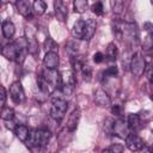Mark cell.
<instances>
[{
	"instance_id": "obj_1",
	"label": "cell",
	"mask_w": 153,
	"mask_h": 153,
	"mask_svg": "<svg viewBox=\"0 0 153 153\" xmlns=\"http://www.w3.org/2000/svg\"><path fill=\"white\" fill-rule=\"evenodd\" d=\"M27 45H29V41L25 37H19L14 42L6 44L2 48L1 54L10 61H17L18 63H22L25 60V56L29 51Z\"/></svg>"
},
{
	"instance_id": "obj_8",
	"label": "cell",
	"mask_w": 153,
	"mask_h": 153,
	"mask_svg": "<svg viewBox=\"0 0 153 153\" xmlns=\"http://www.w3.org/2000/svg\"><path fill=\"white\" fill-rule=\"evenodd\" d=\"M10 96L11 99L16 103V104H20L24 102L25 99V93L23 90V86L19 81H14L12 82V85L10 86Z\"/></svg>"
},
{
	"instance_id": "obj_13",
	"label": "cell",
	"mask_w": 153,
	"mask_h": 153,
	"mask_svg": "<svg viewBox=\"0 0 153 153\" xmlns=\"http://www.w3.org/2000/svg\"><path fill=\"white\" fill-rule=\"evenodd\" d=\"M96 27H97V23L94 19L92 18H88L85 20V30H84V38L85 41H88L91 39V37L94 35L96 32Z\"/></svg>"
},
{
	"instance_id": "obj_30",
	"label": "cell",
	"mask_w": 153,
	"mask_h": 153,
	"mask_svg": "<svg viewBox=\"0 0 153 153\" xmlns=\"http://www.w3.org/2000/svg\"><path fill=\"white\" fill-rule=\"evenodd\" d=\"M104 59H105V55H104L103 53H100V51H98V53H96V54L93 55V61H94L96 63H100V62H103Z\"/></svg>"
},
{
	"instance_id": "obj_6",
	"label": "cell",
	"mask_w": 153,
	"mask_h": 153,
	"mask_svg": "<svg viewBox=\"0 0 153 153\" xmlns=\"http://www.w3.org/2000/svg\"><path fill=\"white\" fill-rule=\"evenodd\" d=\"M114 135L121 137V139H124L130 134V130H129V127L127 124V122L122 118H117L115 121H112V124H111V131Z\"/></svg>"
},
{
	"instance_id": "obj_12",
	"label": "cell",
	"mask_w": 153,
	"mask_h": 153,
	"mask_svg": "<svg viewBox=\"0 0 153 153\" xmlns=\"http://www.w3.org/2000/svg\"><path fill=\"white\" fill-rule=\"evenodd\" d=\"M54 8H55V13H56V17L60 22H65L67 16H68V8H67V5L66 2L61 1V0H57L54 2Z\"/></svg>"
},
{
	"instance_id": "obj_14",
	"label": "cell",
	"mask_w": 153,
	"mask_h": 153,
	"mask_svg": "<svg viewBox=\"0 0 153 153\" xmlns=\"http://www.w3.org/2000/svg\"><path fill=\"white\" fill-rule=\"evenodd\" d=\"M127 124L129 127V130H133L135 133L139 129H141V127H142L141 117L137 114H129L128 115V120H127Z\"/></svg>"
},
{
	"instance_id": "obj_27",
	"label": "cell",
	"mask_w": 153,
	"mask_h": 153,
	"mask_svg": "<svg viewBox=\"0 0 153 153\" xmlns=\"http://www.w3.org/2000/svg\"><path fill=\"white\" fill-rule=\"evenodd\" d=\"M80 73L82 74L84 80H86V81H90V80H91V76H92V69H91L90 66L85 65V66L82 67V69L80 71Z\"/></svg>"
},
{
	"instance_id": "obj_3",
	"label": "cell",
	"mask_w": 153,
	"mask_h": 153,
	"mask_svg": "<svg viewBox=\"0 0 153 153\" xmlns=\"http://www.w3.org/2000/svg\"><path fill=\"white\" fill-rule=\"evenodd\" d=\"M68 109V103L62 99V98H54L51 102V108H50V116L51 118H54L55 121H61L65 115L66 111Z\"/></svg>"
},
{
	"instance_id": "obj_4",
	"label": "cell",
	"mask_w": 153,
	"mask_h": 153,
	"mask_svg": "<svg viewBox=\"0 0 153 153\" xmlns=\"http://www.w3.org/2000/svg\"><path fill=\"white\" fill-rule=\"evenodd\" d=\"M129 67H130L131 74H133L134 76H136V78L141 76L142 74H145L146 67H147V66H146V60H145V57H143L141 54H139V53L134 54L133 57H131V60H130Z\"/></svg>"
},
{
	"instance_id": "obj_10",
	"label": "cell",
	"mask_w": 153,
	"mask_h": 153,
	"mask_svg": "<svg viewBox=\"0 0 153 153\" xmlns=\"http://www.w3.org/2000/svg\"><path fill=\"white\" fill-rule=\"evenodd\" d=\"M94 100L99 106L109 108L111 106V98L103 88H97L94 92Z\"/></svg>"
},
{
	"instance_id": "obj_26",
	"label": "cell",
	"mask_w": 153,
	"mask_h": 153,
	"mask_svg": "<svg viewBox=\"0 0 153 153\" xmlns=\"http://www.w3.org/2000/svg\"><path fill=\"white\" fill-rule=\"evenodd\" d=\"M91 10H92L93 13H96V16H102V14L104 13V7H103V4H102L100 1L94 2V4L92 5Z\"/></svg>"
},
{
	"instance_id": "obj_31",
	"label": "cell",
	"mask_w": 153,
	"mask_h": 153,
	"mask_svg": "<svg viewBox=\"0 0 153 153\" xmlns=\"http://www.w3.org/2000/svg\"><path fill=\"white\" fill-rule=\"evenodd\" d=\"M111 111H112V114H114V115L120 116V114H121V108H120V105H112Z\"/></svg>"
},
{
	"instance_id": "obj_32",
	"label": "cell",
	"mask_w": 153,
	"mask_h": 153,
	"mask_svg": "<svg viewBox=\"0 0 153 153\" xmlns=\"http://www.w3.org/2000/svg\"><path fill=\"white\" fill-rule=\"evenodd\" d=\"M142 153H152V152H151V148L149 147H143L142 148Z\"/></svg>"
},
{
	"instance_id": "obj_33",
	"label": "cell",
	"mask_w": 153,
	"mask_h": 153,
	"mask_svg": "<svg viewBox=\"0 0 153 153\" xmlns=\"http://www.w3.org/2000/svg\"><path fill=\"white\" fill-rule=\"evenodd\" d=\"M1 51H2V47L0 45V53H1Z\"/></svg>"
},
{
	"instance_id": "obj_20",
	"label": "cell",
	"mask_w": 153,
	"mask_h": 153,
	"mask_svg": "<svg viewBox=\"0 0 153 153\" xmlns=\"http://www.w3.org/2000/svg\"><path fill=\"white\" fill-rule=\"evenodd\" d=\"M0 117L5 121H12L14 118V110L10 106H4L0 111Z\"/></svg>"
},
{
	"instance_id": "obj_9",
	"label": "cell",
	"mask_w": 153,
	"mask_h": 153,
	"mask_svg": "<svg viewBox=\"0 0 153 153\" xmlns=\"http://www.w3.org/2000/svg\"><path fill=\"white\" fill-rule=\"evenodd\" d=\"M43 63L48 69H56L60 63V57L57 51H47L43 57Z\"/></svg>"
},
{
	"instance_id": "obj_15",
	"label": "cell",
	"mask_w": 153,
	"mask_h": 153,
	"mask_svg": "<svg viewBox=\"0 0 153 153\" xmlns=\"http://www.w3.org/2000/svg\"><path fill=\"white\" fill-rule=\"evenodd\" d=\"M80 116H81V111L80 109H75L71 115H69V118L67 121V128L69 131H74L78 127V123H79V120H80Z\"/></svg>"
},
{
	"instance_id": "obj_22",
	"label": "cell",
	"mask_w": 153,
	"mask_h": 153,
	"mask_svg": "<svg viewBox=\"0 0 153 153\" xmlns=\"http://www.w3.org/2000/svg\"><path fill=\"white\" fill-rule=\"evenodd\" d=\"M106 57H109L110 61H115L117 57V47L115 43H109L106 48Z\"/></svg>"
},
{
	"instance_id": "obj_16",
	"label": "cell",
	"mask_w": 153,
	"mask_h": 153,
	"mask_svg": "<svg viewBox=\"0 0 153 153\" xmlns=\"http://www.w3.org/2000/svg\"><path fill=\"white\" fill-rule=\"evenodd\" d=\"M84 30H85V20L79 19L74 23L72 27V35L76 39H82L84 38Z\"/></svg>"
},
{
	"instance_id": "obj_18",
	"label": "cell",
	"mask_w": 153,
	"mask_h": 153,
	"mask_svg": "<svg viewBox=\"0 0 153 153\" xmlns=\"http://www.w3.org/2000/svg\"><path fill=\"white\" fill-rule=\"evenodd\" d=\"M14 133H16L17 137H18L20 141L26 142V140H27V137H29L30 130H29V128H27L26 126H24V124H18V126L16 127V129H14Z\"/></svg>"
},
{
	"instance_id": "obj_21",
	"label": "cell",
	"mask_w": 153,
	"mask_h": 153,
	"mask_svg": "<svg viewBox=\"0 0 153 153\" xmlns=\"http://www.w3.org/2000/svg\"><path fill=\"white\" fill-rule=\"evenodd\" d=\"M32 10L35 11L36 14L41 16V14H43V13L45 12V10H47V5H45V2L42 1V0H36V1L32 4Z\"/></svg>"
},
{
	"instance_id": "obj_29",
	"label": "cell",
	"mask_w": 153,
	"mask_h": 153,
	"mask_svg": "<svg viewBox=\"0 0 153 153\" xmlns=\"http://www.w3.org/2000/svg\"><path fill=\"white\" fill-rule=\"evenodd\" d=\"M5 103H6V90L4 86L0 85V109L4 108Z\"/></svg>"
},
{
	"instance_id": "obj_25",
	"label": "cell",
	"mask_w": 153,
	"mask_h": 153,
	"mask_svg": "<svg viewBox=\"0 0 153 153\" xmlns=\"http://www.w3.org/2000/svg\"><path fill=\"white\" fill-rule=\"evenodd\" d=\"M117 74H118V69L116 66H110L103 72L104 78H112V76H116Z\"/></svg>"
},
{
	"instance_id": "obj_19",
	"label": "cell",
	"mask_w": 153,
	"mask_h": 153,
	"mask_svg": "<svg viewBox=\"0 0 153 153\" xmlns=\"http://www.w3.org/2000/svg\"><path fill=\"white\" fill-rule=\"evenodd\" d=\"M37 84H38V87H39V90L42 91V92H44V93H48V94H50L55 88L42 76V75H38L37 76Z\"/></svg>"
},
{
	"instance_id": "obj_28",
	"label": "cell",
	"mask_w": 153,
	"mask_h": 153,
	"mask_svg": "<svg viewBox=\"0 0 153 153\" xmlns=\"http://www.w3.org/2000/svg\"><path fill=\"white\" fill-rule=\"evenodd\" d=\"M102 153H123V146L115 143V145H112L111 147L104 149Z\"/></svg>"
},
{
	"instance_id": "obj_24",
	"label": "cell",
	"mask_w": 153,
	"mask_h": 153,
	"mask_svg": "<svg viewBox=\"0 0 153 153\" xmlns=\"http://www.w3.org/2000/svg\"><path fill=\"white\" fill-rule=\"evenodd\" d=\"M111 7H112V12L115 14H121L124 10V2L122 0H115L111 2Z\"/></svg>"
},
{
	"instance_id": "obj_34",
	"label": "cell",
	"mask_w": 153,
	"mask_h": 153,
	"mask_svg": "<svg viewBox=\"0 0 153 153\" xmlns=\"http://www.w3.org/2000/svg\"><path fill=\"white\" fill-rule=\"evenodd\" d=\"M0 6H1V2H0Z\"/></svg>"
},
{
	"instance_id": "obj_5",
	"label": "cell",
	"mask_w": 153,
	"mask_h": 153,
	"mask_svg": "<svg viewBox=\"0 0 153 153\" xmlns=\"http://www.w3.org/2000/svg\"><path fill=\"white\" fill-rule=\"evenodd\" d=\"M121 36H123L128 42L135 43L139 39V30L135 23H124L121 27Z\"/></svg>"
},
{
	"instance_id": "obj_11",
	"label": "cell",
	"mask_w": 153,
	"mask_h": 153,
	"mask_svg": "<svg viewBox=\"0 0 153 153\" xmlns=\"http://www.w3.org/2000/svg\"><path fill=\"white\" fill-rule=\"evenodd\" d=\"M17 10L26 19L32 17V12H33L32 4L30 1H27V0H19V1H17Z\"/></svg>"
},
{
	"instance_id": "obj_23",
	"label": "cell",
	"mask_w": 153,
	"mask_h": 153,
	"mask_svg": "<svg viewBox=\"0 0 153 153\" xmlns=\"http://www.w3.org/2000/svg\"><path fill=\"white\" fill-rule=\"evenodd\" d=\"M73 6H74V11L78 12V13H84L87 7H88V2L85 1V0H75L73 2Z\"/></svg>"
},
{
	"instance_id": "obj_2",
	"label": "cell",
	"mask_w": 153,
	"mask_h": 153,
	"mask_svg": "<svg viewBox=\"0 0 153 153\" xmlns=\"http://www.w3.org/2000/svg\"><path fill=\"white\" fill-rule=\"evenodd\" d=\"M50 131L48 129H35L29 133V137L26 140V143L29 147L39 148L45 146L50 140Z\"/></svg>"
},
{
	"instance_id": "obj_7",
	"label": "cell",
	"mask_w": 153,
	"mask_h": 153,
	"mask_svg": "<svg viewBox=\"0 0 153 153\" xmlns=\"http://www.w3.org/2000/svg\"><path fill=\"white\" fill-rule=\"evenodd\" d=\"M126 146L129 151L131 152H136V151H141L145 147V142L143 140L135 133H130L127 137H126Z\"/></svg>"
},
{
	"instance_id": "obj_17",
	"label": "cell",
	"mask_w": 153,
	"mask_h": 153,
	"mask_svg": "<svg viewBox=\"0 0 153 153\" xmlns=\"http://www.w3.org/2000/svg\"><path fill=\"white\" fill-rule=\"evenodd\" d=\"M1 29H2V35H4L5 38H12L16 33V26H14L13 22L10 20V19H6L2 23Z\"/></svg>"
}]
</instances>
